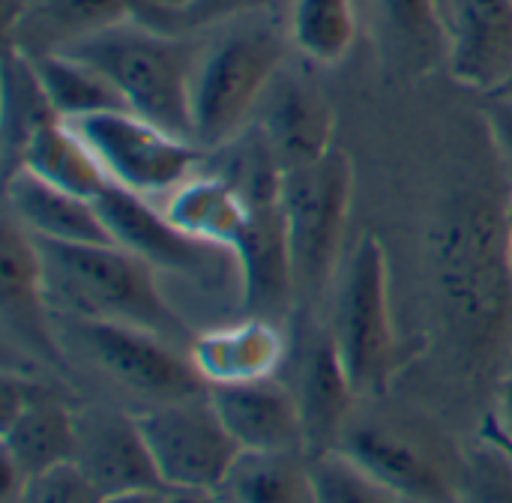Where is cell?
<instances>
[{
    "label": "cell",
    "instance_id": "6da1fadb",
    "mask_svg": "<svg viewBox=\"0 0 512 503\" xmlns=\"http://www.w3.org/2000/svg\"><path fill=\"white\" fill-rule=\"evenodd\" d=\"M432 321L447 372L468 387L504 381L512 351V270L504 204L483 189L453 192L426 237Z\"/></svg>",
    "mask_w": 512,
    "mask_h": 503
},
{
    "label": "cell",
    "instance_id": "7a4b0ae2",
    "mask_svg": "<svg viewBox=\"0 0 512 503\" xmlns=\"http://www.w3.org/2000/svg\"><path fill=\"white\" fill-rule=\"evenodd\" d=\"M33 243L51 315L135 327L189 351L195 339L189 324L162 294L159 273L141 258L117 243H54L39 237Z\"/></svg>",
    "mask_w": 512,
    "mask_h": 503
},
{
    "label": "cell",
    "instance_id": "3957f363",
    "mask_svg": "<svg viewBox=\"0 0 512 503\" xmlns=\"http://www.w3.org/2000/svg\"><path fill=\"white\" fill-rule=\"evenodd\" d=\"M381 399H363L366 408L357 402L336 450L372 471L402 501L459 503L468 450L453 441L438 417Z\"/></svg>",
    "mask_w": 512,
    "mask_h": 503
},
{
    "label": "cell",
    "instance_id": "277c9868",
    "mask_svg": "<svg viewBox=\"0 0 512 503\" xmlns=\"http://www.w3.org/2000/svg\"><path fill=\"white\" fill-rule=\"evenodd\" d=\"M66 54L93 66L117 90L126 111L192 141L189 99L198 51L186 36L132 15L75 42Z\"/></svg>",
    "mask_w": 512,
    "mask_h": 503
},
{
    "label": "cell",
    "instance_id": "5b68a950",
    "mask_svg": "<svg viewBox=\"0 0 512 503\" xmlns=\"http://www.w3.org/2000/svg\"><path fill=\"white\" fill-rule=\"evenodd\" d=\"M285 39L270 18L246 15L231 21L198 51L189 99L192 141L210 153L240 135L273 78L285 63Z\"/></svg>",
    "mask_w": 512,
    "mask_h": 503
},
{
    "label": "cell",
    "instance_id": "8992f818",
    "mask_svg": "<svg viewBox=\"0 0 512 503\" xmlns=\"http://www.w3.org/2000/svg\"><path fill=\"white\" fill-rule=\"evenodd\" d=\"M327 330L354 393L360 399L384 396L399 372V333L390 306L387 255L372 234L360 237L339 276Z\"/></svg>",
    "mask_w": 512,
    "mask_h": 503
},
{
    "label": "cell",
    "instance_id": "52a82bcc",
    "mask_svg": "<svg viewBox=\"0 0 512 503\" xmlns=\"http://www.w3.org/2000/svg\"><path fill=\"white\" fill-rule=\"evenodd\" d=\"M351 189L354 168L339 147L282 177V219L297 303L321 297L336 273Z\"/></svg>",
    "mask_w": 512,
    "mask_h": 503
},
{
    "label": "cell",
    "instance_id": "ba28073f",
    "mask_svg": "<svg viewBox=\"0 0 512 503\" xmlns=\"http://www.w3.org/2000/svg\"><path fill=\"white\" fill-rule=\"evenodd\" d=\"M96 210L111 240L159 276L183 279L204 294H234L240 303V267L234 255L180 231L162 210L153 207L150 198L108 183L96 195Z\"/></svg>",
    "mask_w": 512,
    "mask_h": 503
},
{
    "label": "cell",
    "instance_id": "9c48e42d",
    "mask_svg": "<svg viewBox=\"0 0 512 503\" xmlns=\"http://www.w3.org/2000/svg\"><path fill=\"white\" fill-rule=\"evenodd\" d=\"M90 147L105 177L141 198H168L204 165V150L126 108L66 120Z\"/></svg>",
    "mask_w": 512,
    "mask_h": 503
},
{
    "label": "cell",
    "instance_id": "30bf717a",
    "mask_svg": "<svg viewBox=\"0 0 512 503\" xmlns=\"http://www.w3.org/2000/svg\"><path fill=\"white\" fill-rule=\"evenodd\" d=\"M81 357L96 366L114 387L141 402V411L207 396L210 387L192 366L189 351L123 324L63 318Z\"/></svg>",
    "mask_w": 512,
    "mask_h": 503
},
{
    "label": "cell",
    "instance_id": "8fae6325",
    "mask_svg": "<svg viewBox=\"0 0 512 503\" xmlns=\"http://www.w3.org/2000/svg\"><path fill=\"white\" fill-rule=\"evenodd\" d=\"M135 417L162 489H216L240 453L210 393L135 411Z\"/></svg>",
    "mask_w": 512,
    "mask_h": 503
},
{
    "label": "cell",
    "instance_id": "7c38bea8",
    "mask_svg": "<svg viewBox=\"0 0 512 503\" xmlns=\"http://www.w3.org/2000/svg\"><path fill=\"white\" fill-rule=\"evenodd\" d=\"M72 462L102 495L132 489H162L153 456L135 414L111 405L75 408Z\"/></svg>",
    "mask_w": 512,
    "mask_h": 503
},
{
    "label": "cell",
    "instance_id": "4fadbf2b",
    "mask_svg": "<svg viewBox=\"0 0 512 503\" xmlns=\"http://www.w3.org/2000/svg\"><path fill=\"white\" fill-rule=\"evenodd\" d=\"M444 60L456 84L498 93L512 78V0H450Z\"/></svg>",
    "mask_w": 512,
    "mask_h": 503
},
{
    "label": "cell",
    "instance_id": "5bb4252c",
    "mask_svg": "<svg viewBox=\"0 0 512 503\" xmlns=\"http://www.w3.org/2000/svg\"><path fill=\"white\" fill-rule=\"evenodd\" d=\"M252 123L267 138L282 171L312 165L333 150V108L327 96L297 72H279L273 78Z\"/></svg>",
    "mask_w": 512,
    "mask_h": 503
},
{
    "label": "cell",
    "instance_id": "9a60e30c",
    "mask_svg": "<svg viewBox=\"0 0 512 503\" xmlns=\"http://www.w3.org/2000/svg\"><path fill=\"white\" fill-rule=\"evenodd\" d=\"M306 429V453L336 450L348 417L360 396L354 393L348 372L339 360L327 327H309L294 354V381L288 384Z\"/></svg>",
    "mask_w": 512,
    "mask_h": 503
},
{
    "label": "cell",
    "instance_id": "2e32d148",
    "mask_svg": "<svg viewBox=\"0 0 512 503\" xmlns=\"http://www.w3.org/2000/svg\"><path fill=\"white\" fill-rule=\"evenodd\" d=\"M210 402L240 450L306 453V429L297 399L291 387L276 378L210 387Z\"/></svg>",
    "mask_w": 512,
    "mask_h": 503
},
{
    "label": "cell",
    "instance_id": "e0dca14e",
    "mask_svg": "<svg viewBox=\"0 0 512 503\" xmlns=\"http://www.w3.org/2000/svg\"><path fill=\"white\" fill-rule=\"evenodd\" d=\"M189 357L207 387L264 381L276 378L288 360V336L282 324L246 315L240 321L195 333Z\"/></svg>",
    "mask_w": 512,
    "mask_h": 503
},
{
    "label": "cell",
    "instance_id": "ac0fdd59",
    "mask_svg": "<svg viewBox=\"0 0 512 503\" xmlns=\"http://www.w3.org/2000/svg\"><path fill=\"white\" fill-rule=\"evenodd\" d=\"M6 213L39 240L54 243H114L96 201L57 189L18 168L6 177Z\"/></svg>",
    "mask_w": 512,
    "mask_h": 503
},
{
    "label": "cell",
    "instance_id": "d6986e66",
    "mask_svg": "<svg viewBox=\"0 0 512 503\" xmlns=\"http://www.w3.org/2000/svg\"><path fill=\"white\" fill-rule=\"evenodd\" d=\"M162 213L189 237L234 255L249 231L255 204L228 180L201 165L198 174H192L165 198Z\"/></svg>",
    "mask_w": 512,
    "mask_h": 503
},
{
    "label": "cell",
    "instance_id": "ffe728a7",
    "mask_svg": "<svg viewBox=\"0 0 512 503\" xmlns=\"http://www.w3.org/2000/svg\"><path fill=\"white\" fill-rule=\"evenodd\" d=\"M132 18L129 0H21L18 15L6 24L24 57L66 51L75 42Z\"/></svg>",
    "mask_w": 512,
    "mask_h": 503
},
{
    "label": "cell",
    "instance_id": "44dd1931",
    "mask_svg": "<svg viewBox=\"0 0 512 503\" xmlns=\"http://www.w3.org/2000/svg\"><path fill=\"white\" fill-rule=\"evenodd\" d=\"M0 276H3V312L9 327H15L30 345L54 354L57 342L51 336V309L42 294V273L33 237L6 213L0 234Z\"/></svg>",
    "mask_w": 512,
    "mask_h": 503
},
{
    "label": "cell",
    "instance_id": "7402d4cb",
    "mask_svg": "<svg viewBox=\"0 0 512 503\" xmlns=\"http://www.w3.org/2000/svg\"><path fill=\"white\" fill-rule=\"evenodd\" d=\"M3 462L24 480L51 465L69 462L75 450V408L57 399L51 390L36 396L0 429Z\"/></svg>",
    "mask_w": 512,
    "mask_h": 503
},
{
    "label": "cell",
    "instance_id": "603a6c76",
    "mask_svg": "<svg viewBox=\"0 0 512 503\" xmlns=\"http://www.w3.org/2000/svg\"><path fill=\"white\" fill-rule=\"evenodd\" d=\"M213 495L219 503H315L309 456L240 450Z\"/></svg>",
    "mask_w": 512,
    "mask_h": 503
},
{
    "label": "cell",
    "instance_id": "cb8c5ba5",
    "mask_svg": "<svg viewBox=\"0 0 512 503\" xmlns=\"http://www.w3.org/2000/svg\"><path fill=\"white\" fill-rule=\"evenodd\" d=\"M18 168L30 171L33 177H39L57 189H66V192L90 198V201H96V195L111 183L105 177L102 165L96 162V156L90 153V147L72 132V126L66 120H54V123L42 126L24 147Z\"/></svg>",
    "mask_w": 512,
    "mask_h": 503
},
{
    "label": "cell",
    "instance_id": "d4e9b609",
    "mask_svg": "<svg viewBox=\"0 0 512 503\" xmlns=\"http://www.w3.org/2000/svg\"><path fill=\"white\" fill-rule=\"evenodd\" d=\"M33 63V72L60 120H75L87 117L96 111H114L126 108L117 90L84 60L66 54V51H51V54H36L27 57Z\"/></svg>",
    "mask_w": 512,
    "mask_h": 503
},
{
    "label": "cell",
    "instance_id": "484cf974",
    "mask_svg": "<svg viewBox=\"0 0 512 503\" xmlns=\"http://www.w3.org/2000/svg\"><path fill=\"white\" fill-rule=\"evenodd\" d=\"M60 120L33 72V63L9 48L6 54V75H3V165H6V177L18 168L24 147L30 144V138L48 126Z\"/></svg>",
    "mask_w": 512,
    "mask_h": 503
},
{
    "label": "cell",
    "instance_id": "4316f807",
    "mask_svg": "<svg viewBox=\"0 0 512 503\" xmlns=\"http://www.w3.org/2000/svg\"><path fill=\"white\" fill-rule=\"evenodd\" d=\"M288 39L312 63L345 60L357 39L354 0H291Z\"/></svg>",
    "mask_w": 512,
    "mask_h": 503
},
{
    "label": "cell",
    "instance_id": "83f0119b",
    "mask_svg": "<svg viewBox=\"0 0 512 503\" xmlns=\"http://www.w3.org/2000/svg\"><path fill=\"white\" fill-rule=\"evenodd\" d=\"M315 503H405L387 483L342 450L309 456Z\"/></svg>",
    "mask_w": 512,
    "mask_h": 503
},
{
    "label": "cell",
    "instance_id": "f1b7e54d",
    "mask_svg": "<svg viewBox=\"0 0 512 503\" xmlns=\"http://www.w3.org/2000/svg\"><path fill=\"white\" fill-rule=\"evenodd\" d=\"M378 9L405 60L426 63L444 54V24L435 0H378Z\"/></svg>",
    "mask_w": 512,
    "mask_h": 503
},
{
    "label": "cell",
    "instance_id": "f546056e",
    "mask_svg": "<svg viewBox=\"0 0 512 503\" xmlns=\"http://www.w3.org/2000/svg\"><path fill=\"white\" fill-rule=\"evenodd\" d=\"M273 0H183L177 6L168 9H147L138 12L135 18L159 27L165 33H177V36H189L195 30H207V27H222L231 24L237 18L246 15H258L264 12V6H270Z\"/></svg>",
    "mask_w": 512,
    "mask_h": 503
},
{
    "label": "cell",
    "instance_id": "4dcf8cb0",
    "mask_svg": "<svg viewBox=\"0 0 512 503\" xmlns=\"http://www.w3.org/2000/svg\"><path fill=\"white\" fill-rule=\"evenodd\" d=\"M459 503H512V456L480 438L468 447V474Z\"/></svg>",
    "mask_w": 512,
    "mask_h": 503
},
{
    "label": "cell",
    "instance_id": "1f68e13d",
    "mask_svg": "<svg viewBox=\"0 0 512 503\" xmlns=\"http://www.w3.org/2000/svg\"><path fill=\"white\" fill-rule=\"evenodd\" d=\"M102 498L105 495L69 459V462L51 465L39 474H30L21 483L15 503H99Z\"/></svg>",
    "mask_w": 512,
    "mask_h": 503
},
{
    "label": "cell",
    "instance_id": "d6a6232c",
    "mask_svg": "<svg viewBox=\"0 0 512 503\" xmlns=\"http://www.w3.org/2000/svg\"><path fill=\"white\" fill-rule=\"evenodd\" d=\"M480 438H486V441L498 444L501 450L512 453V372L501 381V387L492 396Z\"/></svg>",
    "mask_w": 512,
    "mask_h": 503
},
{
    "label": "cell",
    "instance_id": "836d02e7",
    "mask_svg": "<svg viewBox=\"0 0 512 503\" xmlns=\"http://www.w3.org/2000/svg\"><path fill=\"white\" fill-rule=\"evenodd\" d=\"M483 117H486V129H489L495 147L512 165V96H489Z\"/></svg>",
    "mask_w": 512,
    "mask_h": 503
},
{
    "label": "cell",
    "instance_id": "e575fe53",
    "mask_svg": "<svg viewBox=\"0 0 512 503\" xmlns=\"http://www.w3.org/2000/svg\"><path fill=\"white\" fill-rule=\"evenodd\" d=\"M165 489H132V492H117L105 495L99 503H162Z\"/></svg>",
    "mask_w": 512,
    "mask_h": 503
},
{
    "label": "cell",
    "instance_id": "d590c367",
    "mask_svg": "<svg viewBox=\"0 0 512 503\" xmlns=\"http://www.w3.org/2000/svg\"><path fill=\"white\" fill-rule=\"evenodd\" d=\"M162 503H219L213 489H165Z\"/></svg>",
    "mask_w": 512,
    "mask_h": 503
},
{
    "label": "cell",
    "instance_id": "8d00e7d4",
    "mask_svg": "<svg viewBox=\"0 0 512 503\" xmlns=\"http://www.w3.org/2000/svg\"><path fill=\"white\" fill-rule=\"evenodd\" d=\"M504 237H507V261L512 270V195L504 201Z\"/></svg>",
    "mask_w": 512,
    "mask_h": 503
},
{
    "label": "cell",
    "instance_id": "74e56055",
    "mask_svg": "<svg viewBox=\"0 0 512 503\" xmlns=\"http://www.w3.org/2000/svg\"><path fill=\"white\" fill-rule=\"evenodd\" d=\"M492 96H512V78L504 84V87H501V90H498V93H492Z\"/></svg>",
    "mask_w": 512,
    "mask_h": 503
},
{
    "label": "cell",
    "instance_id": "f35d334b",
    "mask_svg": "<svg viewBox=\"0 0 512 503\" xmlns=\"http://www.w3.org/2000/svg\"><path fill=\"white\" fill-rule=\"evenodd\" d=\"M447 3H450V0H435V6H438V15H441V24H444V12H447Z\"/></svg>",
    "mask_w": 512,
    "mask_h": 503
},
{
    "label": "cell",
    "instance_id": "ab89813d",
    "mask_svg": "<svg viewBox=\"0 0 512 503\" xmlns=\"http://www.w3.org/2000/svg\"><path fill=\"white\" fill-rule=\"evenodd\" d=\"M405 503H411V501H405Z\"/></svg>",
    "mask_w": 512,
    "mask_h": 503
},
{
    "label": "cell",
    "instance_id": "60d3db41",
    "mask_svg": "<svg viewBox=\"0 0 512 503\" xmlns=\"http://www.w3.org/2000/svg\"><path fill=\"white\" fill-rule=\"evenodd\" d=\"M510 456H512V453H510Z\"/></svg>",
    "mask_w": 512,
    "mask_h": 503
}]
</instances>
